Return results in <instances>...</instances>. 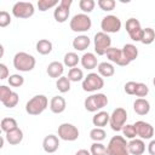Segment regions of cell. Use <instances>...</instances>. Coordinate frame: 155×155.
Masks as SVG:
<instances>
[{
  "label": "cell",
  "mask_w": 155,
  "mask_h": 155,
  "mask_svg": "<svg viewBox=\"0 0 155 155\" xmlns=\"http://www.w3.org/2000/svg\"><path fill=\"white\" fill-rule=\"evenodd\" d=\"M48 105V99L44 94H36L31 99H29L25 104V111L29 115H40Z\"/></svg>",
  "instance_id": "obj_1"
},
{
  "label": "cell",
  "mask_w": 155,
  "mask_h": 155,
  "mask_svg": "<svg viewBox=\"0 0 155 155\" xmlns=\"http://www.w3.org/2000/svg\"><path fill=\"white\" fill-rule=\"evenodd\" d=\"M35 58L27 52H17L13 57V67L19 71H30L35 67Z\"/></svg>",
  "instance_id": "obj_2"
},
{
  "label": "cell",
  "mask_w": 155,
  "mask_h": 155,
  "mask_svg": "<svg viewBox=\"0 0 155 155\" xmlns=\"http://www.w3.org/2000/svg\"><path fill=\"white\" fill-rule=\"evenodd\" d=\"M108 155H131L128 151L127 142L122 136H114L107 145Z\"/></svg>",
  "instance_id": "obj_3"
},
{
  "label": "cell",
  "mask_w": 155,
  "mask_h": 155,
  "mask_svg": "<svg viewBox=\"0 0 155 155\" xmlns=\"http://www.w3.org/2000/svg\"><path fill=\"white\" fill-rule=\"evenodd\" d=\"M92 21L86 13H78L75 15L69 23V27L75 33H84L91 29Z\"/></svg>",
  "instance_id": "obj_4"
},
{
  "label": "cell",
  "mask_w": 155,
  "mask_h": 155,
  "mask_svg": "<svg viewBox=\"0 0 155 155\" xmlns=\"http://www.w3.org/2000/svg\"><path fill=\"white\" fill-rule=\"evenodd\" d=\"M84 104H85V109L87 111L94 113V111L101 110L102 108L107 107V104H108V97L104 93H94V94L88 96L85 99V103Z\"/></svg>",
  "instance_id": "obj_5"
},
{
  "label": "cell",
  "mask_w": 155,
  "mask_h": 155,
  "mask_svg": "<svg viewBox=\"0 0 155 155\" xmlns=\"http://www.w3.org/2000/svg\"><path fill=\"white\" fill-rule=\"evenodd\" d=\"M104 86L103 78L97 73H90L82 81V90L86 92H94Z\"/></svg>",
  "instance_id": "obj_6"
},
{
  "label": "cell",
  "mask_w": 155,
  "mask_h": 155,
  "mask_svg": "<svg viewBox=\"0 0 155 155\" xmlns=\"http://www.w3.org/2000/svg\"><path fill=\"white\" fill-rule=\"evenodd\" d=\"M94 42V51L98 56H103L107 53V51L111 47V39L110 36L104 33V31H99L94 35L93 39Z\"/></svg>",
  "instance_id": "obj_7"
},
{
  "label": "cell",
  "mask_w": 155,
  "mask_h": 155,
  "mask_svg": "<svg viewBox=\"0 0 155 155\" xmlns=\"http://www.w3.org/2000/svg\"><path fill=\"white\" fill-rule=\"evenodd\" d=\"M126 120H127V111L124 108H116L113 110V113L110 115L109 125L113 131L119 132L126 125Z\"/></svg>",
  "instance_id": "obj_8"
},
{
  "label": "cell",
  "mask_w": 155,
  "mask_h": 155,
  "mask_svg": "<svg viewBox=\"0 0 155 155\" xmlns=\"http://www.w3.org/2000/svg\"><path fill=\"white\" fill-rule=\"evenodd\" d=\"M34 5L31 2H24V1H18L13 5L12 7V15L16 18H29L34 15Z\"/></svg>",
  "instance_id": "obj_9"
},
{
  "label": "cell",
  "mask_w": 155,
  "mask_h": 155,
  "mask_svg": "<svg viewBox=\"0 0 155 155\" xmlns=\"http://www.w3.org/2000/svg\"><path fill=\"white\" fill-rule=\"evenodd\" d=\"M58 137L67 142H74L79 138V130L73 124L64 122L58 127Z\"/></svg>",
  "instance_id": "obj_10"
},
{
  "label": "cell",
  "mask_w": 155,
  "mask_h": 155,
  "mask_svg": "<svg viewBox=\"0 0 155 155\" xmlns=\"http://www.w3.org/2000/svg\"><path fill=\"white\" fill-rule=\"evenodd\" d=\"M101 28L102 31L104 33H117L121 29V21L117 16L114 15H108L105 17H103L102 22H101Z\"/></svg>",
  "instance_id": "obj_11"
},
{
  "label": "cell",
  "mask_w": 155,
  "mask_h": 155,
  "mask_svg": "<svg viewBox=\"0 0 155 155\" xmlns=\"http://www.w3.org/2000/svg\"><path fill=\"white\" fill-rule=\"evenodd\" d=\"M71 4H73L71 0H61L58 6H56V8L53 11V17L58 23H64L68 19Z\"/></svg>",
  "instance_id": "obj_12"
},
{
  "label": "cell",
  "mask_w": 155,
  "mask_h": 155,
  "mask_svg": "<svg viewBox=\"0 0 155 155\" xmlns=\"http://www.w3.org/2000/svg\"><path fill=\"white\" fill-rule=\"evenodd\" d=\"M126 30L130 35V38L133 41H140L143 36V28L140 27V23L136 18H128L126 21Z\"/></svg>",
  "instance_id": "obj_13"
},
{
  "label": "cell",
  "mask_w": 155,
  "mask_h": 155,
  "mask_svg": "<svg viewBox=\"0 0 155 155\" xmlns=\"http://www.w3.org/2000/svg\"><path fill=\"white\" fill-rule=\"evenodd\" d=\"M105 54H107V58H108L110 62H113V63H115V64H117V65H120V67H126V65L130 64V62L124 57L122 50H119V48H116V47H110V48L107 51Z\"/></svg>",
  "instance_id": "obj_14"
},
{
  "label": "cell",
  "mask_w": 155,
  "mask_h": 155,
  "mask_svg": "<svg viewBox=\"0 0 155 155\" xmlns=\"http://www.w3.org/2000/svg\"><path fill=\"white\" fill-rule=\"evenodd\" d=\"M133 125H134L137 136H139L140 139H150L154 136V127L150 124L139 120V121H136Z\"/></svg>",
  "instance_id": "obj_15"
},
{
  "label": "cell",
  "mask_w": 155,
  "mask_h": 155,
  "mask_svg": "<svg viewBox=\"0 0 155 155\" xmlns=\"http://www.w3.org/2000/svg\"><path fill=\"white\" fill-rule=\"evenodd\" d=\"M42 148L48 154H52V153L57 151L58 148H59V139H58V137L54 136V134L46 136L44 138V140H42Z\"/></svg>",
  "instance_id": "obj_16"
},
{
  "label": "cell",
  "mask_w": 155,
  "mask_h": 155,
  "mask_svg": "<svg viewBox=\"0 0 155 155\" xmlns=\"http://www.w3.org/2000/svg\"><path fill=\"white\" fill-rule=\"evenodd\" d=\"M127 147H128V151L131 155H142L145 151V144L143 139H139V138L131 139L127 143Z\"/></svg>",
  "instance_id": "obj_17"
},
{
  "label": "cell",
  "mask_w": 155,
  "mask_h": 155,
  "mask_svg": "<svg viewBox=\"0 0 155 155\" xmlns=\"http://www.w3.org/2000/svg\"><path fill=\"white\" fill-rule=\"evenodd\" d=\"M65 107H67V103H65V99L62 96H54L50 101V109L54 114L63 113L65 110Z\"/></svg>",
  "instance_id": "obj_18"
},
{
  "label": "cell",
  "mask_w": 155,
  "mask_h": 155,
  "mask_svg": "<svg viewBox=\"0 0 155 155\" xmlns=\"http://www.w3.org/2000/svg\"><path fill=\"white\" fill-rule=\"evenodd\" d=\"M80 62H81L82 67H84L85 69H88V70L94 69L96 67H98L97 57H96V56H94V53H92V52L84 53V54H82V57H81V59H80Z\"/></svg>",
  "instance_id": "obj_19"
},
{
  "label": "cell",
  "mask_w": 155,
  "mask_h": 155,
  "mask_svg": "<svg viewBox=\"0 0 155 155\" xmlns=\"http://www.w3.org/2000/svg\"><path fill=\"white\" fill-rule=\"evenodd\" d=\"M47 74L50 78H53V79H59L64 71V68H63V64L61 62H51L48 65H47Z\"/></svg>",
  "instance_id": "obj_20"
},
{
  "label": "cell",
  "mask_w": 155,
  "mask_h": 155,
  "mask_svg": "<svg viewBox=\"0 0 155 155\" xmlns=\"http://www.w3.org/2000/svg\"><path fill=\"white\" fill-rule=\"evenodd\" d=\"M133 109L138 115H147L150 110V103L145 98H137L133 103Z\"/></svg>",
  "instance_id": "obj_21"
},
{
  "label": "cell",
  "mask_w": 155,
  "mask_h": 155,
  "mask_svg": "<svg viewBox=\"0 0 155 155\" xmlns=\"http://www.w3.org/2000/svg\"><path fill=\"white\" fill-rule=\"evenodd\" d=\"M5 138H6V140H7L8 144H11V145H17V144H19V143L22 142V139H23V131L17 127L16 130H12V131L7 132L6 136H5Z\"/></svg>",
  "instance_id": "obj_22"
},
{
  "label": "cell",
  "mask_w": 155,
  "mask_h": 155,
  "mask_svg": "<svg viewBox=\"0 0 155 155\" xmlns=\"http://www.w3.org/2000/svg\"><path fill=\"white\" fill-rule=\"evenodd\" d=\"M110 120V115L107 111H98L93 117H92V124L96 127H104Z\"/></svg>",
  "instance_id": "obj_23"
},
{
  "label": "cell",
  "mask_w": 155,
  "mask_h": 155,
  "mask_svg": "<svg viewBox=\"0 0 155 155\" xmlns=\"http://www.w3.org/2000/svg\"><path fill=\"white\" fill-rule=\"evenodd\" d=\"M91 41L87 35H79L73 40V47L78 51H85L90 46Z\"/></svg>",
  "instance_id": "obj_24"
},
{
  "label": "cell",
  "mask_w": 155,
  "mask_h": 155,
  "mask_svg": "<svg viewBox=\"0 0 155 155\" xmlns=\"http://www.w3.org/2000/svg\"><path fill=\"white\" fill-rule=\"evenodd\" d=\"M122 53H124V57L131 63L138 57V48L133 44H126L122 47Z\"/></svg>",
  "instance_id": "obj_25"
},
{
  "label": "cell",
  "mask_w": 155,
  "mask_h": 155,
  "mask_svg": "<svg viewBox=\"0 0 155 155\" xmlns=\"http://www.w3.org/2000/svg\"><path fill=\"white\" fill-rule=\"evenodd\" d=\"M98 69V74L103 78H110L115 74V68L111 63H108V62H102L98 64L97 67Z\"/></svg>",
  "instance_id": "obj_26"
},
{
  "label": "cell",
  "mask_w": 155,
  "mask_h": 155,
  "mask_svg": "<svg viewBox=\"0 0 155 155\" xmlns=\"http://www.w3.org/2000/svg\"><path fill=\"white\" fill-rule=\"evenodd\" d=\"M36 51L40 54H48L52 51V42L47 39H41L36 42Z\"/></svg>",
  "instance_id": "obj_27"
},
{
  "label": "cell",
  "mask_w": 155,
  "mask_h": 155,
  "mask_svg": "<svg viewBox=\"0 0 155 155\" xmlns=\"http://www.w3.org/2000/svg\"><path fill=\"white\" fill-rule=\"evenodd\" d=\"M80 62V57L75 53V52H68L64 54V58H63V63L64 65H67L68 68H75L78 65V63Z\"/></svg>",
  "instance_id": "obj_28"
},
{
  "label": "cell",
  "mask_w": 155,
  "mask_h": 155,
  "mask_svg": "<svg viewBox=\"0 0 155 155\" xmlns=\"http://www.w3.org/2000/svg\"><path fill=\"white\" fill-rule=\"evenodd\" d=\"M0 126H1V130H2L5 133H7V132H10V131H12V130H16V128L18 127L17 121H16L13 117H4V119L1 120Z\"/></svg>",
  "instance_id": "obj_29"
},
{
  "label": "cell",
  "mask_w": 155,
  "mask_h": 155,
  "mask_svg": "<svg viewBox=\"0 0 155 155\" xmlns=\"http://www.w3.org/2000/svg\"><path fill=\"white\" fill-rule=\"evenodd\" d=\"M70 80L68 79V76H61L59 79H57L56 82V87L61 93H65L70 90Z\"/></svg>",
  "instance_id": "obj_30"
},
{
  "label": "cell",
  "mask_w": 155,
  "mask_h": 155,
  "mask_svg": "<svg viewBox=\"0 0 155 155\" xmlns=\"http://www.w3.org/2000/svg\"><path fill=\"white\" fill-rule=\"evenodd\" d=\"M105 136H107L105 131L101 127H94L90 131V137L93 142H102L105 139Z\"/></svg>",
  "instance_id": "obj_31"
},
{
  "label": "cell",
  "mask_w": 155,
  "mask_h": 155,
  "mask_svg": "<svg viewBox=\"0 0 155 155\" xmlns=\"http://www.w3.org/2000/svg\"><path fill=\"white\" fill-rule=\"evenodd\" d=\"M155 40V30L153 28H145L143 29V36L140 42L144 45H150Z\"/></svg>",
  "instance_id": "obj_32"
},
{
  "label": "cell",
  "mask_w": 155,
  "mask_h": 155,
  "mask_svg": "<svg viewBox=\"0 0 155 155\" xmlns=\"http://www.w3.org/2000/svg\"><path fill=\"white\" fill-rule=\"evenodd\" d=\"M90 153H91V155H108L107 147L104 144H102L101 142H94L91 145Z\"/></svg>",
  "instance_id": "obj_33"
},
{
  "label": "cell",
  "mask_w": 155,
  "mask_h": 155,
  "mask_svg": "<svg viewBox=\"0 0 155 155\" xmlns=\"http://www.w3.org/2000/svg\"><path fill=\"white\" fill-rule=\"evenodd\" d=\"M84 78V73L80 68H71L69 69V73H68V79L71 81V82H78V81H81Z\"/></svg>",
  "instance_id": "obj_34"
},
{
  "label": "cell",
  "mask_w": 155,
  "mask_h": 155,
  "mask_svg": "<svg viewBox=\"0 0 155 155\" xmlns=\"http://www.w3.org/2000/svg\"><path fill=\"white\" fill-rule=\"evenodd\" d=\"M18 101H19V97H18V93H16V92H11L10 93V96L5 99V101H2L1 103L6 107V108H15L17 104H18Z\"/></svg>",
  "instance_id": "obj_35"
},
{
  "label": "cell",
  "mask_w": 155,
  "mask_h": 155,
  "mask_svg": "<svg viewBox=\"0 0 155 155\" xmlns=\"http://www.w3.org/2000/svg\"><path fill=\"white\" fill-rule=\"evenodd\" d=\"M94 6H96V2L93 0H80L79 1V7H80V10H82L84 13L92 12Z\"/></svg>",
  "instance_id": "obj_36"
},
{
  "label": "cell",
  "mask_w": 155,
  "mask_h": 155,
  "mask_svg": "<svg viewBox=\"0 0 155 155\" xmlns=\"http://www.w3.org/2000/svg\"><path fill=\"white\" fill-rule=\"evenodd\" d=\"M54 6H58V0H39L38 1V7L42 12Z\"/></svg>",
  "instance_id": "obj_37"
},
{
  "label": "cell",
  "mask_w": 155,
  "mask_h": 155,
  "mask_svg": "<svg viewBox=\"0 0 155 155\" xmlns=\"http://www.w3.org/2000/svg\"><path fill=\"white\" fill-rule=\"evenodd\" d=\"M8 84L12 87H21L24 84V78L19 74H13L8 76Z\"/></svg>",
  "instance_id": "obj_38"
},
{
  "label": "cell",
  "mask_w": 155,
  "mask_h": 155,
  "mask_svg": "<svg viewBox=\"0 0 155 155\" xmlns=\"http://www.w3.org/2000/svg\"><path fill=\"white\" fill-rule=\"evenodd\" d=\"M121 131H122V133H124V137H126V138H128V139H134L136 136H137L134 125H130V124H127V125H125V126L122 127Z\"/></svg>",
  "instance_id": "obj_39"
},
{
  "label": "cell",
  "mask_w": 155,
  "mask_h": 155,
  "mask_svg": "<svg viewBox=\"0 0 155 155\" xmlns=\"http://www.w3.org/2000/svg\"><path fill=\"white\" fill-rule=\"evenodd\" d=\"M97 5L101 7V10L103 11H113L116 2L114 0H98Z\"/></svg>",
  "instance_id": "obj_40"
},
{
  "label": "cell",
  "mask_w": 155,
  "mask_h": 155,
  "mask_svg": "<svg viewBox=\"0 0 155 155\" xmlns=\"http://www.w3.org/2000/svg\"><path fill=\"white\" fill-rule=\"evenodd\" d=\"M148 93H149V87L145 84H143V82H137L134 96H137L139 98H143V97H147Z\"/></svg>",
  "instance_id": "obj_41"
},
{
  "label": "cell",
  "mask_w": 155,
  "mask_h": 155,
  "mask_svg": "<svg viewBox=\"0 0 155 155\" xmlns=\"http://www.w3.org/2000/svg\"><path fill=\"white\" fill-rule=\"evenodd\" d=\"M10 23H11V16H10V13L6 12V11H1L0 12V27L1 28H5Z\"/></svg>",
  "instance_id": "obj_42"
},
{
  "label": "cell",
  "mask_w": 155,
  "mask_h": 155,
  "mask_svg": "<svg viewBox=\"0 0 155 155\" xmlns=\"http://www.w3.org/2000/svg\"><path fill=\"white\" fill-rule=\"evenodd\" d=\"M136 87H137V82H134V81H128V82H126L125 84V87H124V90H125V92L127 93V94H134V92H136Z\"/></svg>",
  "instance_id": "obj_43"
},
{
  "label": "cell",
  "mask_w": 155,
  "mask_h": 155,
  "mask_svg": "<svg viewBox=\"0 0 155 155\" xmlns=\"http://www.w3.org/2000/svg\"><path fill=\"white\" fill-rule=\"evenodd\" d=\"M11 92H12V90H11L10 87H7V86H5V85H1V86H0V101H1V102L5 101V99L10 96Z\"/></svg>",
  "instance_id": "obj_44"
},
{
  "label": "cell",
  "mask_w": 155,
  "mask_h": 155,
  "mask_svg": "<svg viewBox=\"0 0 155 155\" xmlns=\"http://www.w3.org/2000/svg\"><path fill=\"white\" fill-rule=\"evenodd\" d=\"M6 78H8V69L4 63H0V79L5 80Z\"/></svg>",
  "instance_id": "obj_45"
},
{
  "label": "cell",
  "mask_w": 155,
  "mask_h": 155,
  "mask_svg": "<svg viewBox=\"0 0 155 155\" xmlns=\"http://www.w3.org/2000/svg\"><path fill=\"white\" fill-rule=\"evenodd\" d=\"M148 151L150 155H155V139L150 140V143L148 144Z\"/></svg>",
  "instance_id": "obj_46"
},
{
  "label": "cell",
  "mask_w": 155,
  "mask_h": 155,
  "mask_svg": "<svg viewBox=\"0 0 155 155\" xmlns=\"http://www.w3.org/2000/svg\"><path fill=\"white\" fill-rule=\"evenodd\" d=\"M75 155H91V153L88 150H86V149H80V150H78L75 153Z\"/></svg>",
  "instance_id": "obj_47"
},
{
  "label": "cell",
  "mask_w": 155,
  "mask_h": 155,
  "mask_svg": "<svg viewBox=\"0 0 155 155\" xmlns=\"http://www.w3.org/2000/svg\"><path fill=\"white\" fill-rule=\"evenodd\" d=\"M153 85L155 86V78H154V80H153Z\"/></svg>",
  "instance_id": "obj_48"
}]
</instances>
